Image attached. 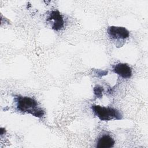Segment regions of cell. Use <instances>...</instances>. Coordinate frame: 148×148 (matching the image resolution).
<instances>
[{"label": "cell", "instance_id": "obj_3", "mask_svg": "<svg viewBox=\"0 0 148 148\" xmlns=\"http://www.w3.org/2000/svg\"><path fill=\"white\" fill-rule=\"evenodd\" d=\"M109 37L114 40H124L130 36V32L125 27L110 26L107 29Z\"/></svg>", "mask_w": 148, "mask_h": 148}, {"label": "cell", "instance_id": "obj_7", "mask_svg": "<svg viewBox=\"0 0 148 148\" xmlns=\"http://www.w3.org/2000/svg\"><path fill=\"white\" fill-rule=\"evenodd\" d=\"M103 91V87L97 86L94 88V92L97 98H101L102 97V92Z\"/></svg>", "mask_w": 148, "mask_h": 148}, {"label": "cell", "instance_id": "obj_5", "mask_svg": "<svg viewBox=\"0 0 148 148\" xmlns=\"http://www.w3.org/2000/svg\"><path fill=\"white\" fill-rule=\"evenodd\" d=\"M113 71L123 79H129L132 75L131 67L125 63H119L113 67Z\"/></svg>", "mask_w": 148, "mask_h": 148}, {"label": "cell", "instance_id": "obj_4", "mask_svg": "<svg viewBox=\"0 0 148 148\" xmlns=\"http://www.w3.org/2000/svg\"><path fill=\"white\" fill-rule=\"evenodd\" d=\"M46 20L51 23V27L55 31L61 30L64 27V18L58 10L51 11L49 13Z\"/></svg>", "mask_w": 148, "mask_h": 148}, {"label": "cell", "instance_id": "obj_1", "mask_svg": "<svg viewBox=\"0 0 148 148\" xmlns=\"http://www.w3.org/2000/svg\"><path fill=\"white\" fill-rule=\"evenodd\" d=\"M14 100L18 111L30 114L36 117H42L45 114L44 110L40 108L38 102L33 98L26 96L15 95Z\"/></svg>", "mask_w": 148, "mask_h": 148}, {"label": "cell", "instance_id": "obj_6", "mask_svg": "<svg viewBox=\"0 0 148 148\" xmlns=\"http://www.w3.org/2000/svg\"><path fill=\"white\" fill-rule=\"evenodd\" d=\"M115 141L108 134H103L99 137L96 142L95 147L97 148H110L114 146Z\"/></svg>", "mask_w": 148, "mask_h": 148}, {"label": "cell", "instance_id": "obj_2", "mask_svg": "<svg viewBox=\"0 0 148 148\" xmlns=\"http://www.w3.org/2000/svg\"><path fill=\"white\" fill-rule=\"evenodd\" d=\"M91 109L94 115L101 121H110L123 119L121 113L113 108L94 105L91 106Z\"/></svg>", "mask_w": 148, "mask_h": 148}]
</instances>
